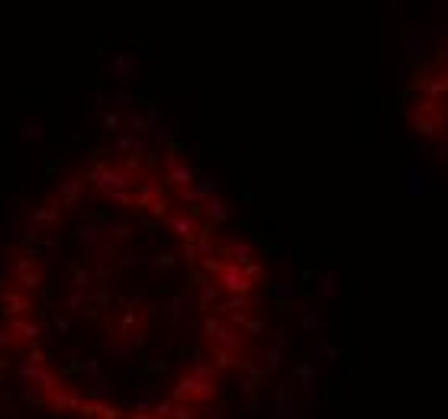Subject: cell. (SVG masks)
Wrapping results in <instances>:
<instances>
[{
	"mask_svg": "<svg viewBox=\"0 0 448 419\" xmlns=\"http://www.w3.org/2000/svg\"><path fill=\"white\" fill-rule=\"evenodd\" d=\"M55 393V410H78V403H81V400H78V390H52Z\"/></svg>",
	"mask_w": 448,
	"mask_h": 419,
	"instance_id": "6da1fadb",
	"label": "cell"
}]
</instances>
